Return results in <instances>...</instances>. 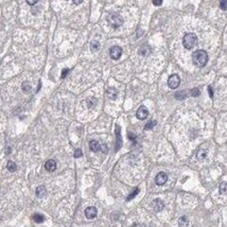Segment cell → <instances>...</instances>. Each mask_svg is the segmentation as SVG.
Listing matches in <instances>:
<instances>
[{"instance_id":"4316f807","label":"cell","mask_w":227,"mask_h":227,"mask_svg":"<svg viewBox=\"0 0 227 227\" xmlns=\"http://www.w3.org/2000/svg\"><path fill=\"white\" fill-rule=\"evenodd\" d=\"M199 95H200V90L197 89V88H193V89L191 90V95H193V97H197Z\"/></svg>"},{"instance_id":"cb8c5ba5","label":"cell","mask_w":227,"mask_h":227,"mask_svg":"<svg viewBox=\"0 0 227 227\" xmlns=\"http://www.w3.org/2000/svg\"><path fill=\"white\" fill-rule=\"evenodd\" d=\"M220 8L222 10H227V0H221V2H220Z\"/></svg>"},{"instance_id":"f1b7e54d","label":"cell","mask_w":227,"mask_h":227,"mask_svg":"<svg viewBox=\"0 0 227 227\" xmlns=\"http://www.w3.org/2000/svg\"><path fill=\"white\" fill-rule=\"evenodd\" d=\"M68 73H69V69L68 68H65L63 71H62V79H65L66 75H68Z\"/></svg>"},{"instance_id":"5b68a950","label":"cell","mask_w":227,"mask_h":227,"mask_svg":"<svg viewBox=\"0 0 227 227\" xmlns=\"http://www.w3.org/2000/svg\"><path fill=\"white\" fill-rule=\"evenodd\" d=\"M109 54H111V57L113 59H119L121 54H122V49L119 46H114L109 50Z\"/></svg>"},{"instance_id":"603a6c76","label":"cell","mask_w":227,"mask_h":227,"mask_svg":"<svg viewBox=\"0 0 227 227\" xmlns=\"http://www.w3.org/2000/svg\"><path fill=\"white\" fill-rule=\"evenodd\" d=\"M90 48H91L92 51H97V50H99V48H100V44L98 42H94V43H91V45H90Z\"/></svg>"},{"instance_id":"f546056e","label":"cell","mask_w":227,"mask_h":227,"mask_svg":"<svg viewBox=\"0 0 227 227\" xmlns=\"http://www.w3.org/2000/svg\"><path fill=\"white\" fill-rule=\"evenodd\" d=\"M128 139H130V140H132V141H135V140H136V136L134 135V134H132V133H128Z\"/></svg>"},{"instance_id":"9a60e30c","label":"cell","mask_w":227,"mask_h":227,"mask_svg":"<svg viewBox=\"0 0 227 227\" xmlns=\"http://www.w3.org/2000/svg\"><path fill=\"white\" fill-rule=\"evenodd\" d=\"M117 94H118V92H117V90L115 89V88H108V89L106 90L107 97H108L109 99H111V100L116 99V98H117Z\"/></svg>"},{"instance_id":"8992f818","label":"cell","mask_w":227,"mask_h":227,"mask_svg":"<svg viewBox=\"0 0 227 227\" xmlns=\"http://www.w3.org/2000/svg\"><path fill=\"white\" fill-rule=\"evenodd\" d=\"M167 180H168V175H167V173H164V172H159L156 175V177H155V183L158 186L164 185V184L167 183Z\"/></svg>"},{"instance_id":"d6986e66","label":"cell","mask_w":227,"mask_h":227,"mask_svg":"<svg viewBox=\"0 0 227 227\" xmlns=\"http://www.w3.org/2000/svg\"><path fill=\"white\" fill-rule=\"evenodd\" d=\"M21 87H22V90L25 92H29L31 90V85L29 82H23L22 85H21Z\"/></svg>"},{"instance_id":"277c9868","label":"cell","mask_w":227,"mask_h":227,"mask_svg":"<svg viewBox=\"0 0 227 227\" xmlns=\"http://www.w3.org/2000/svg\"><path fill=\"white\" fill-rule=\"evenodd\" d=\"M180 84V79L177 75H172L171 76H169L168 79V85L171 89H175L177 88Z\"/></svg>"},{"instance_id":"6da1fadb","label":"cell","mask_w":227,"mask_h":227,"mask_svg":"<svg viewBox=\"0 0 227 227\" xmlns=\"http://www.w3.org/2000/svg\"><path fill=\"white\" fill-rule=\"evenodd\" d=\"M192 59L195 66L204 67L207 64V61H208V54L204 50H197V51L193 52Z\"/></svg>"},{"instance_id":"ba28073f","label":"cell","mask_w":227,"mask_h":227,"mask_svg":"<svg viewBox=\"0 0 227 227\" xmlns=\"http://www.w3.org/2000/svg\"><path fill=\"white\" fill-rule=\"evenodd\" d=\"M98 214V210L95 207H88L85 209V217L87 219H95Z\"/></svg>"},{"instance_id":"836d02e7","label":"cell","mask_w":227,"mask_h":227,"mask_svg":"<svg viewBox=\"0 0 227 227\" xmlns=\"http://www.w3.org/2000/svg\"><path fill=\"white\" fill-rule=\"evenodd\" d=\"M208 92H209L210 98H212V97H213V91H212V88H211V86H209V87H208Z\"/></svg>"},{"instance_id":"ac0fdd59","label":"cell","mask_w":227,"mask_h":227,"mask_svg":"<svg viewBox=\"0 0 227 227\" xmlns=\"http://www.w3.org/2000/svg\"><path fill=\"white\" fill-rule=\"evenodd\" d=\"M33 220H34V222H36V223H42V222L44 221V216H42V214H39V213H36L33 216Z\"/></svg>"},{"instance_id":"2e32d148","label":"cell","mask_w":227,"mask_h":227,"mask_svg":"<svg viewBox=\"0 0 227 227\" xmlns=\"http://www.w3.org/2000/svg\"><path fill=\"white\" fill-rule=\"evenodd\" d=\"M188 224H189V220H188L187 217L184 216L178 220V226L180 227H187Z\"/></svg>"},{"instance_id":"44dd1931","label":"cell","mask_w":227,"mask_h":227,"mask_svg":"<svg viewBox=\"0 0 227 227\" xmlns=\"http://www.w3.org/2000/svg\"><path fill=\"white\" fill-rule=\"evenodd\" d=\"M220 192L221 193H226L227 192V183H225V181L221 183V185H220Z\"/></svg>"},{"instance_id":"7402d4cb","label":"cell","mask_w":227,"mask_h":227,"mask_svg":"<svg viewBox=\"0 0 227 227\" xmlns=\"http://www.w3.org/2000/svg\"><path fill=\"white\" fill-rule=\"evenodd\" d=\"M156 121H150V122H148L147 123V125L144 126V130H151V128H154L155 125H156Z\"/></svg>"},{"instance_id":"7a4b0ae2","label":"cell","mask_w":227,"mask_h":227,"mask_svg":"<svg viewBox=\"0 0 227 227\" xmlns=\"http://www.w3.org/2000/svg\"><path fill=\"white\" fill-rule=\"evenodd\" d=\"M197 37L193 33H187L183 38V44L186 49H192L197 45Z\"/></svg>"},{"instance_id":"9c48e42d","label":"cell","mask_w":227,"mask_h":227,"mask_svg":"<svg viewBox=\"0 0 227 227\" xmlns=\"http://www.w3.org/2000/svg\"><path fill=\"white\" fill-rule=\"evenodd\" d=\"M116 137H117V142H116L115 150L118 151V150L121 148V144H122V139H121V134H120V126L119 125L116 126Z\"/></svg>"},{"instance_id":"30bf717a","label":"cell","mask_w":227,"mask_h":227,"mask_svg":"<svg viewBox=\"0 0 227 227\" xmlns=\"http://www.w3.org/2000/svg\"><path fill=\"white\" fill-rule=\"evenodd\" d=\"M45 168H46V170L49 171V172L55 171V169H56L55 160H53V159H49V160H47L46 164H45Z\"/></svg>"},{"instance_id":"8fae6325","label":"cell","mask_w":227,"mask_h":227,"mask_svg":"<svg viewBox=\"0 0 227 227\" xmlns=\"http://www.w3.org/2000/svg\"><path fill=\"white\" fill-rule=\"evenodd\" d=\"M152 206H153V208L155 209V211H160V210L164 209V204L162 203V201H160V200H154Z\"/></svg>"},{"instance_id":"5bb4252c","label":"cell","mask_w":227,"mask_h":227,"mask_svg":"<svg viewBox=\"0 0 227 227\" xmlns=\"http://www.w3.org/2000/svg\"><path fill=\"white\" fill-rule=\"evenodd\" d=\"M207 155H208V151L205 149H200L199 152H197V159H200V160H204L205 158L207 157Z\"/></svg>"},{"instance_id":"83f0119b","label":"cell","mask_w":227,"mask_h":227,"mask_svg":"<svg viewBox=\"0 0 227 227\" xmlns=\"http://www.w3.org/2000/svg\"><path fill=\"white\" fill-rule=\"evenodd\" d=\"M82 150H80V149H78V150H75V158H79V157H81L82 156Z\"/></svg>"},{"instance_id":"52a82bcc","label":"cell","mask_w":227,"mask_h":227,"mask_svg":"<svg viewBox=\"0 0 227 227\" xmlns=\"http://www.w3.org/2000/svg\"><path fill=\"white\" fill-rule=\"evenodd\" d=\"M148 115H149V111H148L147 107H145V106H140L139 108H138L136 116H137V118L139 119V120H144V119L148 117Z\"/></svg>"},{"instance_id":"d4e9b609","label":"cell","mask_w":227,"mask_h":227,"mask_svg":"<svg viewBox=\"0 0 227 227\" xmlns=\"http://www.w3.org/2000/svg\"><path fill=\"white\" fill-rule=\"evenodd\" d=\"M87 103H88V107H92L95 104V98H90V99L87 100Z\"/></svg>"},{"instance_id":"7c38bea8","label":"cell","mask_w":227,"mask_h":227,"mask_svg":"<svg viewBox=\"0 0 227 227\" xmlns=\"http://www.w3.org/2000/svg\"><path fill=\"white\" fill-rule=\"evenodd\" d=\"M89 149L91 150L92 152H99L100 149H101V144L98 141H95V140H91V141L89 142Z\"/></svg>"},{"instance_id":"ffe728a7","label":"cell","mask_w":227,"mask_h":227,"mask_svg":"<svg viewBox=\"0 0 227 227\" xmlns=\"http://www.w3.org/2000/svg\"><path fill=\"white\" fill-rule=\"evenodd\" d=\"M138 192H139V189H138V188H136V189H135V190H134V191H133V192H132V193H131V194H130V195H128V197H126V201H131V200H133V199H134V197H136V195H137V194H138Z\"/></svg>"},{"instance_id":"d6a6232c","label":"cell","mask_w":227,"mask_h":227,"mask_svg":"<svg viewBox=\"0 0 227 227\" xmlns=\"http://www.w3.org/2000/svg\"><path fill=\"white\" fill-rule=\"evenodd\" d=\"M100 151H102L103 153H106V152H107V147H106V144H102V145H101V149H100Z\"/></svg>"},{"instance_id":"1f68e13d","label":"cell","mask_w":227,"mask_h":227,"mask_svg":"<svg viewBox=\"0 0 227 227\" xmlns=\"http://www.w3.org/2000/svg\"><path fill=\"white\" fill-rule=\"evenodd\" d=\"M38 0H27V3L30 4V6H34L35 3H37Z\"/></svg>"},{"instance_id":"e575fe53","label":"cell","mask_w":227,"mask_h":227,"mask_svg":"<svg viewBox=\"0 0 227 227\" xmlns=\"http://www.w3.org/2000/svg\"><path fill=\"white\" fill-rule=\"evenodd\" d=\"M72 1H73V3H75V4H76V6H78V4L82 3V1H83V0H72Z\"/></svg>"},{"instance_id":"4dcf8cb0","label":"cell","mask_w":227,"mask_h":227,"mask_svg":"<svg viewBox=\"0 0 227 227\" xmlns=\"http://www.w3.org/2000/svg\"><path fill=\"white\" fill-rule=\"evenodd\" d=\"M161 3H162V0H153V4L156 6H161Z\"/></svg>"},{"instance_id":"484cf974","label":"cell","mask_w":227,"mask_h":227,"mask_svg":"<svg viewBox=\"0 0 227 227\" xmlns=\"http://www.w3.org/2000/svg\"><path fill=\"white\" fill-rule=\"evenodd\" d=\"M175 97L177 98L178 100H181V99H184V98L186 97V95H185V92H184V91H180V92H177V94L175 95Z\"/></svg>"},{"instance_id":"3957f363","label":"cell","mask_w":227,"mask_h":227,"mask_svg":"<svg viewBox=\"0 0 227 227\" xmlns=\"http://www.w3.org/2000/svg\"><path fill=\"white\" fill-rule=\"evenodd\" d=\"M107 20H108L109 25L111 26V28H114V29L119 28L120 26H122V23H123L122 17H121L119 14H116V13L109 14L108 17H107Z\"/></svg>"},{"instance_id":"e0dca14e","label":"cell","mask_w":227,"mask_h":227,"mask_svg":"<svg viewBox=\"0 0 227 227\" xmlns=\"http://www.w3.org/2000/svg\"><path fill=\"white\" fill-rule=\"evenodd\" d=\"M6 168H8V170L10 172H15L16 170H17V166H16V164L12 160L8 161V164H6Z\"/></svg>"},{"instance_id":"4fadbf2b","label":"cell","mask_w":227,"mask_h":227,"mask_svg":"<svg viewBox=\"0 0 227 227\" xmlns=\"http://www.w3.org/2000/svg\"><path fill=\"white\" fill-rule=\"evenodd\" d=\"M47 193L46 187L45 186H38L36 188V197H44Z\"/></svg>"}]
</instances>
